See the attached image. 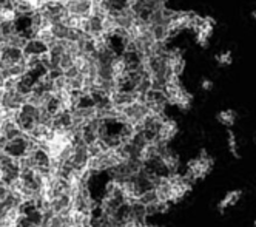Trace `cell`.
<instances>
[{"label":"cell","mask_w":256,"mask_h":227,"mask_svg":"<svg viewBox=\"0 0 256 227\" xmlns=\"http://www.w3.org/2000/svg\"><path fill=\"white\" fill-rule=\"evenodd\" d=\"M212 168H213V158L207 153V150H200L199 156H196L187 164V172L184 178L193 184L198 179H204L212 172Z\"/></svg>","instance_id":"6da1fadb"},{"label":"cell","mask_w":256,"mask_h":227,"mask_svg":"<svg viewBox=\"0 0 256 227\" xmlns=\"http://www.w3.org/2000/svg\"><path fill=\"white\" fill-rule=\"evenodd\" d=\"M150 33L153 36L154 42H167L170 39L168 27H164V25H150Z\"/></svg>","instance_id":"9c48e42d"},{"label":"cell","mask_w":256,"mask_h":227,"mask_svg":"<svg viewBox=\"0 0 256 227\" xmlns=\"http://www.w3.org/2000/svg\"><path fill=\"white\" fill-rule=\"evenodd\" d=\"M227 144H228V150L233 158H240V147H238V139H236V135L230 130L228 131V139H227Z\"/></svg>","instance_id":"4fadbf2b"},{"label":"cell","mask_w":256,"mask_h":227,"mask_svg":"<svg viewBox=\"0 0 256 227\" xmlns=\"http://www.w3.org/2000/svg\"><path fill=\"white\" fill-rule=\"evenodd\" d=\"M254 227H256V221H254Z\"/></svg>","instance_id":"2e32d148"},{"label":"cell","mask_w":256,"mask_h":227,"mask_svg":"<svg viewBox=\"0 0 256 227\" xmlns=\"http://www.w3.org/2000/svg\"><path fill=\"white\" fill-rule=\"evenodd\" d=\"M136 201H138V202H140L142 205H150V204L158 202V201H159V198H158L156 190L153 188V190H147V192H144L142 195H139Z\"/></svg>","instance_id":"8fae6325"},{"label":"cell","mask_w":256,"mask_h":227,"mask_svg":"<svg viewBox=\"0 0 256 227\" xmlns=\"http://www.w3.org/2000/svg\"><path fill=\"white\" fill-rule=\"evenodd\" d=\"M48 51V47L39 41V39H31L25 44V47L22 48V53H24V59H28L31 56H40L44 53Z\"/></svg>","instance_id":"8992f818"},{"label":"cell","mask_w":256,"mask_h":227,"mask_svg":"<svg viewBox=\"0 0 256 227\" xmlns=\"http://www.w3.org/2000/svg\"><path fill=\"white\" fill-rule=\"evenodd\" d=\"M214 61L218 62V65L228 67L233 62V54H232V51H221V53H218L214 56Z\"/></svg>","instance_id":"7c38bea8"},{"label":"cell","mask_w":256,"mask_h":227,"mask_svg":"<svg viewBox=\"0 0 256 227\" xmlns=\"http://www.w3.org/2000/svg\"><path fill=\"white\" fill-rule=\"evenodd\" d=\"M72 147H74V150H72V156H71L70 162L74 165L76 170L86 168V164L90 161L88 147L86 145H72Z\"/></svg>","instance_id":"277c9868"},{"label":"cell","mask_w":256,"mask_h":227,"mask_svg":"<svg viewBox=\"0 0 256 227\" xmlns=\"http://www.w3.org/2000/svg\"><path fill=\"white\" fill-rule=\"evenodd\" d=\"M71 67H74V56L65 51V53L60 56L59 68H60L62 71H66V70H68V68H71Z\"/></svg>","instance_id":"5bb4252c"},{"label":"cell","mask_w":256,"mask_h":227,"mask_svg":"<svg viewBox=\"0 0 256 227\" xmlns=\"http://www.w3.org/2000/svg\"><path fill=\"white\" fill-rule=\"evenodd\" d=\"M64 4L70 16L88 17L93 13V0H64Z\"/></svg>","instance_id":"3957f363"},{"label":"cell","mask_w":256,"mask_h":227,"mask_svg":"<svg viewBox=\"0 0 256 227\" xmlns=\"http://www.w3.org/2000/svg\"><path fill=\"white\" fill-rule=\"evenodd\" d=\"M178 133V125L172 119H164V122L160 124L159 130H158V139L156 141H162V142H170Z\"/></svg>","instance_id":"5b68a950"},{"label":"cell","mask_w":256,"mask_h":227,"mask_svg":"<svg viewBox=\"0 0 256 227\" xmlns=\"http://www.w3.org/2000/svg\"><path fill=\"white\" fill-rule=\"evenodd\" d=\"M214 25H216V21L213 17H200V16L196 14L192 28L196 31V42L200 47L206 48L208 45V41H210V37L213 34Z\"/></svg>","instance_id":"7a4b0ae2"},{"label":"cell","mask_w":256,"mask_h":227,"mask_svg":"<svg viewBox=\"0 0 256 227\" xmlns=\"http://www.w3.org/2000/svg\"><path fill=\"white\" fill-rule=\"evenodd\" d=\"M200 87H202V90H206V91H210L213 88V82L210 79H204L200 82Z\"/></svg>","instance_id":"9a60e30c"},{"label":"cell","mask_w":256,"mask_h":227,"mask_svg":"<svg viewBox=\"0 0 256 227\" xmlns=\"http://www.w3.org/2000/svg\"><path fill=\"white\" fill-rule=\"evenodd\" d=\"M218 122L219 124H222L226 127H233L236 119H238V115H236V111L228 108V110H222V111H219L218 113V116H216Z\"/></svg>","instance_id":"ba28073f"},{"label":"cell","mask_w":256,"mask_h":227,"mask_svg":"<svg viewBox=\"0 0 256 227\" xmlns=\"http://www.w3.org/2000/svg\"><path fill=\"white\" fill-rule=\"evenodd\" d=\"M50 31H51V34L54 36V39H58V41H66V36H68L70 28L62 22V24L51 25V27H50Z\"/></svg>","instance_id":"30bf717a"},{"label":"cell","mask_w":256,"mask_h":227,"mask_svg":"<svg viewBox=\"0 0 256 227\" xmlns=\"http://www.w3.org/2000/svg\"><path fill=\"white\" fill-rule=\"evenodd\" d=\"M241 198H242V190H240V188H234V190L227 192L226 196L218 202V210L221 213H224L227 209H230V207L238 204V201H240Z\"/></svg>","instance_id":"52a82bcc"}]
</instances>
